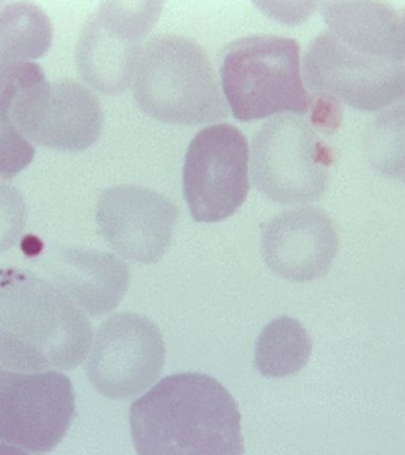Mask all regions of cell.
Wrapping results in <instances>:
<instances>
[{"label":"cell","mask_w":405,"mask_h":455,"mask_svg":"<svg viewBox=\"0 0 405 455\" xmlns=\"http://www.w3.org/2000/svg\"><path fill=\"white\" fill-rule=\"evenodd\" d=\"M129 415L139 454L245 452L236 402L210 375H169L137 399Z\"/></svg>","instance_id":"obj_1"},{"label":"cell","mask_w":405,"mask_h":455,"mask_svg":"<svg viewBox=\"0 0 405 455\" xmlns=\"http://www.w3.org/2000/svg\"><path fill=\"white\" fill-rule=\"evenodd\" d=\"M75 409L67 375L0 328V440L18 452H49L63 442Z\"/></svg>","instance_id":"obj_2"},{"label":"cell","mask_w":405,"mask_h":455,"mask_svg":"<svg viewBox=\"0 0 405 455\" xmlns=\"http://www.w3.org/2000/svg\"><path fill=\"white\" fill-rule=\"evenodd\" d=\"M135 102L169 124H206L228 116V102L206 51L181 35L145 43L132 76Z\"/></svg>","instance_id":"obj_3"},{"label":"cell","mask_w":405,"mask_h":455,"mask_svg":"<svg viewBox=\"0 0 405 455\" xmlns=\"http://www.w3.org/2000/svg\"><path fill=\"white\" fill-rule=\"evenodd\" d=\"M0 106L26 140L57 151H85L104 128L101 104L91 90L79 82H48L35 63L8 76Z\"/></svg>","instance_id":"obj_4"},{"label":"cell","mask_w":405,"mask_h":455,"mask_svg":"<svg viewBox=\"0 0 405 455\" xmlns=\"http://www.w3.org/2000/svg\"><path fill=\"white\" fill-rule=\"evenodd\" d=\"M0 328L60 371L81 366L93 342L87 313L52 283L24 268H0Z\"/></svg>","instance_id":"obj_5"},{"label":"cell","mask_w":405,"mask_h":455,"mask_svg":"<svg viewBox=\"0 0 405 455\" xmlns=\"http://www.w3.org/2000/svg\"><path fill=\"white\" fill-rule=\"evenodd\" d=\"M220 79L225 100L239 121L310 110L300 46L292 38L251 35L233 41L223 51Z\"/></svg>","instance_id":"obj_6"},{"label":"cell","mask_w":405,"mask_h":455,"mask_svg":"<svg viewBox=\"0 0 405 455\" xmlns=\"http://www.w3.org/2000/svg\"><path fill=\"white\" fill-rule=\"evenodd\" d=\"M331 148L302 115H278L264 123L251 147L255 188L278 204L318 201L329 186Z\"/></svg>","instance_id":"obj_7"},{"label":"cell","mask_w":405,"mask_h":455,"mask_svg":"<svg viewBox=\"0 0 405 455\" xmlns=\"http://www.w3.org/2000/svg\"><path fill=\"white\" fill-rule=\"evenodd\" d=\"M163 12L159 2H104L88 16L77 41L82 79L104 94H122L132 84L145 38Z\"/></svg>","instance_id":"obj_8"},{"label":"cell","mask_w":405,"mask_h":455,"mask_svg":"<svg viewBox=\"0 0 405 455\" xmlns=\"http://www.w3.org/2000/svg\"><path fill=\"white\" fill-rule=\"evenodd\" d=\"M250 148L231 124L204 128L192 140L184 161V198L194 220L216 223L241 208L250 190Z\"/></svg>","instance_id":"obj_9"},{"label":"cell","mask_w":405,"mask_h":455,"mask_svg":"<svg viewBox=\"0 0 405 455\" xmlns=\"http://www.w3.org/2000/svg\"><path fill=\"white\" fill-rule=\"evenodd\" d=\"M304 77L311 93L363 112H377L404 96V61L355 52L329 30L311 41Z\"/></svg>","instance_id":"obj_10"},{"label":"cell","mask_w":405,"mask_h":455,"mask_svg":"<svg viewBox=\"0 0 405 455\" xmlns=\"http://www.w3.org/2000/svg\"><path fill=\"white\" fill-rule=\"evenodd\" d=\"M85 374L108 399H131L161 377L165 342L159 327L145 315L116 313L102 322L88 352Z\"/></svg>","instance_id":"obj_11"},{"label":"cell","mask_w":405,"mask_h":455,"mask_svg":"<svg viewBox=\"0 0 405 455\" xmlns=\"http://www.w3.org/2000/svg\"><path fill=\"white\" fill-rule=\"evenodd\" d=\"M178 208L151 188L116 186L104 190L96 221L104 241L129 261L163 259L173 239Z\"/></svg>","instance_id":"obj_12"},{"label":"cell","mask_w":405,"mask_h":455,"mask_svg":"<svg viewBox=\"0 0 405 455\" xmlns=\"http://www.w3.org/2000/svg\"><path fill=\"white\" fill-rule=\"evenodd\" d=\"M263 258L288 282H313L329 274L339 251V235L324 209L300 206L275 215L261 227Z\"/></svg>","instance_id":"obj_13"},{"label":"cell","mask_w":405,"mask_h":455,"mask_svg":"<svg viewBox=\"0 0 405 455\" xmlns=\"http://www.w3.org/2000/svg\"><path fill=\"white\" fill-rule=\"evenodd\" d=\"M35 264L48 282L91 317L112 313L131 283L126 262L110 253L51 245L36 251Z\"/></svg>","instance_id":"obj_14"},{"label":"cell","mask_w":405,"mask_h":455,"mask_svg":"<svg viewBox=\"0 0 405 455\" xmlns=\"http://www.w3.org/2000/svg\"><path fill=\"white\" fill-rule=\"evenodd\" d=\"M321 14L335 38L360 54L404 61V16L377 2H325Z\"/></svg>","instance_id":"obj_15"},{"label":"cell","mask_w":405,"mask_h":455,"mask_svg":"<svg viewBox=\"0 0 405 455\" xmlns=\"http://www.w3.org/2000/svg\"><path fill=\"white\" fill-rule=\"evenodd\" d=\"M54 28L43 8L30 2L0 4V88L8 76L46 55Z\"/></svg>","instance_id":"obj_16"},{"label":"cell","mask_w":405,"mask_h":455,"mask_svg":"<svg viewBox=\"0 0 405 455\" xmlns=\"http://www.w3.org/2000/svg\"><path fill=\"white\" fill-rule=\"evenodd\" d=\"M313 342L306 328L282 315L263 328L255 347V366L267 379L296 375L310 362Z\"/></svg>","instance_id":"obj_17"},{"label":"cell","mask_w":405,"mask_h":455,"mask_svg":"<svg viewBox=\"0 0 405 455\" xmlns=\"http://www.w3.org/2000/svg\"><path fill=\"white\" fill-rule=\"evenodd\" d=\"M35 157V147L26 140L0 106V176L13 178L28 168Z\"/></svg>","instance_id":"obj_18"},{"label":"cell","mask_w":405,"mask_h":455,"mask_svg":"<svg viewBox=\"0 0 405 455\" xmlns=\"http://www.w3.org/2000/svg\"><path fill=\"white\" fill-rule=\"evenodd\" d=\"M28 221V206L20 190L0 182V253L20 241Z\"/></svg>","instance_id":"obj_19"},{"label":"cell","mask_w":405,"mask_h":455,"mask_svg":"<svg viewBox=\"0 0 405 455\" xmlns=\"http://www.w3.org/2000/svg\"><path fill=\"white\" fill-rule=\"evenodd\" d=\"M0 452H18V451L12 448V446H8L7 443H4L0 440Z\"/></svg>","instance_id":"obj_20"}]
</instances>
